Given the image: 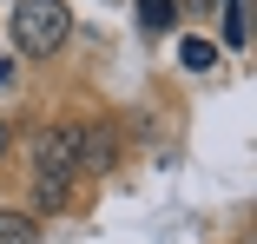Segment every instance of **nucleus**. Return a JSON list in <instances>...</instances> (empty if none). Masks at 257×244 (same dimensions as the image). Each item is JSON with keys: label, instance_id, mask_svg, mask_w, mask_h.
I'll return each instance as SVG.
<instances>
[{"label": "nucleus", "instance_id": "f257e3e1", "mask_svg": "<svg viewBox=\"0 0 257 244\" xmlns=\"http://www.w3.org/2000/svg\"><path fill=\"white\" fill-rule=\"evenodd\" d=\"M73 33V7L66 0H14V46L27 60H53Z\"/></svg>", "mask_w": 257, "mask_h": 244}, {"label": "nucleus", "instance_id": "f03ea898", "mask_svg": "<svg viewBox=\"0 0 257 244\" xmlns=\"http://www.w3.org/2000/svg\"><path fill=\"white\" fill-rule=\"evenodd\" d=\"M33 172L73 178V172H79V126H46V132L33 139Z\"/></svg>", "mask_w": 257, "mask_h": 244}, {"label": "nucleus", "instance_id": "7ed1b4c3", "mask_svg": "<svg viewBox=\"0 0 257 244\" xmlns=\"http://www.w3.org/2000/svg\"><path fill=\"white\" fill-rule=\"evenodd\" d=\"M112 159H119V139H112V126L86 119V126H79V172H106Z\"/></svg>", "mask_w": 257, "mask_h": 244}, {"label": "nucleus", "instance_id": "20e7f679", "mask_svg": "<svg viewBox=\"0 0 257 244\" xmlns=\"http://www.w3.org/2000/svg\"><path fill=\"white\" fill-rule=\"evenodd\" d=\"M66 198H73V185L60 172H33V211H60Z\"/></svg>", "mask_w": 257, "mask_h": 244}, {"label": "nucleus", "instance_id": "39448f33", "mask_svg": "<svg viewBox=\"0 0 257 244\" xmlns=\"http://www.w3.org/2000/svg\"><path fill=\"white\" fill-rule=\"evenodd\" d=\"M0 244H40V218H27V211H0Z\"/></svg>", "mask_w": 257, "mask_h": 244}, {"label": "nucleus", "instance_id": "423d86ee", "mask_svg": "<svg viewBox=\"0 0 257 244\" xmlns=\"http://www.w3.org/2000/svg\"><path fill=\"white\" fill-rule=\"evenodd\" d=\"M224 7V46H250V7L244 0H218Z\"/></svg>", "mask_w": 257, "mask_h": 244}, {"label": "nucleus", "instance_id": "0eeeda50", "mask_svg": "<svg viewBox=\"0 0 257 244\" xmlns=\"http://www.w3.org/2000/svg\"><path fill=\"white\" fill-rule=\"evenodd\" d=\"M132 7H139V27L145 33H165L178 20V0H132Z\"/></svg>", "mask_w": 257, "mask_h": 244}, {"label": "nucleus", "instance_id": "6e6552de", "mask_svg": "<svg viewBox=\"0 0 257 244\" xmlns=\"http://www.w3.org/2000/svg\"><path fill=\"white\" fill-rule=\"evenodd\" d=\"M178 60H185V73H218V46H211V40H198V33H191V40L178 46Z\"/></svg>", "mask_w": 257, "mask_h": 244}, {"label": "nucleus", "instance_id": "1a4fd4ad", "mask_svg": "<svg viewBox=\"0 0 257 244\" xmlns=\"http://www.w3.org/2000/svg\"><path fill=\"white\" fill-rule=\"evenodd\" d=\"M14 79H20V60H14V53H0V86H14Z\"/></svg>", "mask_w": 257, "mask_h": 244}, {"label": "nucleus", "instance_id": "9d476101", "mask_svg": "<svg viewBox=\"0 0 257 244\" xmlns=\"http://www.w3.org/2000/svg\"><path fill=\"white\" fill-rule=\"evenodd\" d=\"M7 145H14V126H7V119H0V159H7Z\"/></svg>", "mask_w": 257, "mask_h": 244}, {"label": "nucleus", "instance_id": "9b49d317", "mask_svg": "<svg viewBox=\"0 0 257 244\" xmlns=\"http://www.w3.org/2000/svg\"><path fill=\"white\" fill-rule=\"evenodd\" d=\"M185 7H191V14H211V7H218V0H185Z\"/></svg>", "mask_w": 257, "mask_h": 244}]
</instances>
